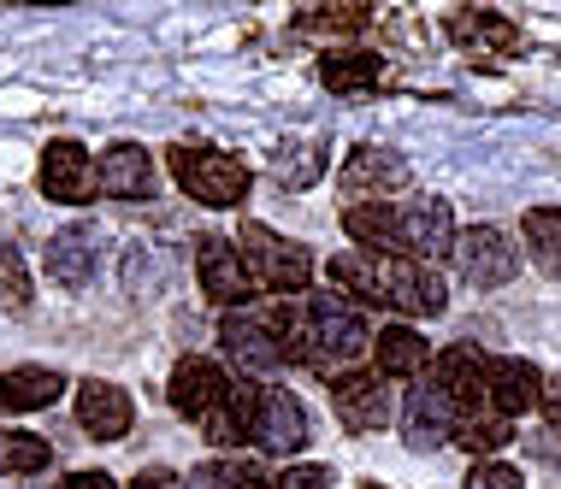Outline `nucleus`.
<instances>
[{"label": "nucleus", "instance_id": "nucleus-1", "mask_svg": "<svg viewBox=\"0 0 561 489\" xmlns=\"http://www.w3.org/2000/svg\"><path fill=\"white\" fill-rule=\"evenodd\" d=\"M367 348H373L367 318L337 295H313L308 318L284 313V360H301V365H313V372H337V365L360 360Z\"/></svg>", "mask_w": 561, "mask_h": 489}, {"label": "nucleus", "instance_id": "nucleus-2", "mask_svg": "<svg viewBox=\"0 0 561 489\" xmlns=\"http://www.w3.org/2000/svg\"><path fill=\"white\" fill-rule=\"evenodd\" d=\"M172 177L190 201H207V207H237L249 201V165L237 154H219V148H172Z\"/></svg>", "mask_w": 561, "mask_h": 489}, {"label": "nucleus", "instance_id": "nucleus-3", "mask_svg": "<svg viewBox=\"0 0 561 489\" xmlns=\"http://www.w3.org/2000/svg\"><path fill=\"white\" fill-rule=\"evenodd\" d=\"M242 266H249L254 289H272V295H301L313 283L308 248H296L290 236L266 231V224H242Z\"/></svg>", "mask_w": 561, "mask_h": 489}, {"label": "nucleus", "instance_id": "nucleus-4", "mask_svg": "<svg viewBox=\"0 0 561 489\" xmlns=\"http://www.w3.org/2000/svg\"><path fill=\"white\" fill-rule=\"evenodd\" d=\"M219 342L237 360V372H254V377L278 372L284 365V313H249V307L225 313Z\"/></svg>", "mask_w": 561, "mask_h": 489}, {"label": "nucleus", "instance_id": "nucleus-5", "mask_svg": "<svg viewBox=\"0 0 561 489\" xmlns=\"http://www.w3.org/2000/svg\"><path fill=\"white\" fill-rule=\"evenodd\" d=\"M378 307H402V313H414V318H437L449 307V295H444V278H437L432 266H420V259H385L378 254Z\"/></svg>", "mask_w": 561, "mask_h": 489}, {"label": "nucleus", "instance_id": "nucleus-6", "mask_svg": "<svg viewBox=\"0 0 561 489\" xmlns=\"http://www.w3.org/2000/svg\"><path fill=\"white\" fill-rule=\"evenodd\" d=\"M195 271H202V295L219 301L225 313H242L254 301V278L242 266V248L225 236H202L195 242Z\"/></svg>", "mask_w": 561, "mask_h": 489}, {"label": "nucleus", "instance_id": "nucleus-7", "mask_svg": "<svg viewBox=\"0 0 561 489\" xmlns=\"http://www.w3.org/2000/svg\"><path fill=\"white\" fill-rule=\"evenodd\" d=\"M484 372H491V360H484L473 342H455V348H444V354L432 360V389L455 407V419L491 412L484 407Z\"/></svg>", "mask_w": 561, "mask_h": 489}, {"label": "nucleus", "instance_id": "nucleus-8", "mask_svg": "<svg viewBox=\"0 0 561 489\" xmlns=\"http://www.w3.org/2000/svg\"><path fill=\"white\" fill-rule=\"evenodd\" d=\"M455 266L473 289H503L520 271V248L496 231V224H473L467 236H455Z\"/></svg>", "mask_w": 561, "mask_h": 489}, {"label": "nucleus", "instance_id": "nucleus-9", "mask_svg": "<svg viewBox=\"0 0 561 489\" xmlns=\"http://www.w3.org/2000/svg\"><path fill=\"white\" fill-rule=\"evenodd\" d=\"M543 401V377L533 360H514V354H496L491 372H484V407L496 412V419H520V412H533Z\"/></svg>", "mask_w": 561, "mask_h": 489}, {"label": "nucleus", "instance_id": "nucleus-10", "mask_svg": "<svg viewBox=\"0 0 561 489\" xmlns=\"http://www.w3.org/2000/svg\"><path fill=\"white\" fill-rule=\"evenodd\" d=\"M331 407H337L343 431H385L390 424V389H385L378 372L331 377Z\"/></svg>", "mask_w": 561, "mask_h": 489}, {"label": "nucleus", "instance_id": "nucleus-11", "mask_svg": "<svg viewBox=\"0 0 561 489\" xmlns=\"http://www.w3.org/2000/svg\"><path fill=\"white\" fill-rule=\"evenodd\" d=\"M254 442L266 454H301L308 449V412L290 389H261L254 401Z\"/></svg>", "mask_w": 561, "mask_h": 489}, {"label": "nucleus", "instance_id": "nucleus-12", "mask_svg": "<svg viewBox=\"0 0 561 489\" xmlns=\"http://www.w3.org/2000/svg\"><path fill=\"white\" fill-rule=\"evenodd\" d=\"M42 195L48 201H89L95 195V160L83 142H48L42 154Z\"/></svg>", "mask_w": 561, "mask_h": 489}, {"label": "nucleus", "instance_id": "nucleus-13", "mask_svg": "<svg viewBox=\"0 0 561 489\" xmlns=\"http://www.w3.org/2000/svg\"><path fill=\"white\" fill-rule=\"evenodd\" d=\"M165 395H172V407L184 412V419L202 424L207 412H214V407L225 401V395H231V377H225L214 360H195V354H190V360H178L172 389H165Z\"/></svg>", "mask_w": 561, "mask_h": 489}, {"label": "nucleus", "instance_id": "nucleus-14", "mask_svg": "<svg viewBox=\"0 0 561 489\" xmlns=\"http://www.w3.org/2000/svg\"><path fill=\"white\" fill-rule=\"evenodd\" d=\"M402 242H408V259L432 266V259L455 254V219H449V201H414L402 207Z\"/></svg>", "mask_w": 561, "mask_h": 489}, {"label": "nucleus", "instance_id": "nucleus-15", "mask_svg": "<svg viewBox=\"0 0 561 489\" xmlns=\"http://www.w3.org/2000/svg\"><path fill=\"white\" fill-rule=\"evenodd\" d=\"M95 189L113 195V201H142V195L154 189V160H148V148L113 142L95 165Z\"/></svg>", "mask_w": 561, "mask_h": 489}, {"label": "nucleus", "instance_id": "nucleus-16", "mask_svg": "<svg viewBox=\"0 0 561 489\" xmlns=\"http://www.w3.org/2000/svg\"><path fill=\"white\" fill-rule=\"evenodd\" d=\"M402 436H408V449H444V442H455V407L444 401L437 389H408V401H402Z\"/></svg>", "mask_w": 561, "mask_h": 489}, {"label": "nucleus", "instance_id": "nucleus-17", "mask_svg": "<svg viewBox=\"0 0 561 489\" xmlns=\"http://www.w3.org/2000/svg\"><path fill=\"white\" fill-rule=\"evenodd\" d=\"M130 419H136V407H130V395L118 389V384H89L78 389V424L95 442H118V436H130Z\"/></svg>", "mask_w": 561, "mask_h": 489}, {"label": "nucleus", "instance_id": "nucleus-18", "mask_svg": "<svg viewBox=\"0 0 561 489\" xmlns=\"http://www.w3.org/2000/svg\"><path fill=\"white\" fill-rule=\"evenodd\" d=\"M48 278L59 289H89L95 283V231L89 224H66L59 236H48Z\"/></svg>", "mask_w": 561, "mask_h": 489}, {"label": "nucleus", "instance_id": "nucleus-19", "mask_svg": "<svg viewBox=\"0 0 561 489\" xmlns=\"http://www.w3.org/2000/svg\"><path fill=\"white\" fill-rule=\"evenodd\" d=\"M343 231L355 236L367 254H385V259L408 254V242H402V212H390L385 201H373V207H348V212H343Z\"/></svg>", "mask_w": 561, "mask_h": 489}, {"label": "nucleus", "instance_id": "nucleus-20", "mask_svg": "<svg viewBox=\"0 0 561 489\" xmlns=\"http://www.w3.org/2000/svg\"><path fill=\"white\" fill-rule=\"evenodd\" d=\"M343 189H348V195H367V189L390 195V189H408V160L385 154V148H355V154H348V165H343Z\"/></svg>", "mask_w": 561, "mask_h": 489}, {"label": "nucleus", "instance_id": "nucleus-21", "mask_svg": "<svg viewBox=\"0 0 561 489\" xmlns=\"http://www.w3.org/2000/svg\"><path fill=\"white\" fill-rule=\"evenodd\" d=\"M449 36L461 42V48H473V54H514V48H520V30H514L503 12H484V7L455 12Z\"/></svg>", "mask_w": 561, "mask_h": 489}, {"label": "nucleus", "instance_id": "nucleus-22", "mask_svg": "<svg viewBox=\"0 0 561 489\" xmlns=\"http://www.w3.org/2000/svg\"><path fill=\"white\" fill-rule=\"evenodd\" d=\"M414 372H426V336L408 325L378 330V377H414Z\"/></svg>", "mask_w": 561, "mask_h": 489}, {"label": "nucleus", "instance_id": "nucleus-23", "mask_svg": "<svg viewBox=\"0 0 561 489\" xmlns=\"http://www.w3.org/2000/svg\"><path fill=\"white\" fill-rule=\"evenodd\" d=\"M0 389H7V407L36 412V407H54V401H59L66 377L48 372V365H19V372H7V377H0Z\"/></svg>", "mask_w": 561, "mask_h": 489}, {"label": "nucleus", "instance_id": "nucleus-24", "mask_svg": "<svg viewBox=\"0 0 561 489\" xmlns=\"http://www.w3.org/2000/svg\"><path fill=\"white\" fill-rule=\"evenodd\" d=\"M320 78H325L331 95H360V89H373L378 78H385V59L378 54H325Z\"/></svg>", "mask_w": 561, "mask_h": 489}, {"label": "nucleus", "instance_id": "nucleus-25", "mask_svg": "<svg viewBox=\"0 0 561 489\" xmlns=\"http://www.w3.org/2000/svg\"><path fill=\"white\" fill-rule=\"evenodd\" d=\"M54 449L42 436L30 431H0V478H36V471H48Z\"/></svg>", "mask_w": 561, "mask_h": 489}, {"label": "nucleus", "instance_id": "nucleus-26", "mask_svg": "<svg viewBox=\"0 0 561 489\" xmlns=\"http://www.w3.org/2000/svg\"><path fill=\"white\" fill-rule=\"evenodd\" d=\"M320 172H325V142H290V148H278V160H272L278 189H308Z\"/></svg>", "mask_w": 561, "mask_h": 489}, {"label": "nucleus", "instance_id": "nucleus-27", "mask_svg": "<svg viewBox=\"0 0 561 489\" xmlns=\"http://www.w3.org/2000/svg\"><path fill=\"white\" fill-rule=\"evenodd\" d=\"M526 248H533L538 271L561 278V212H550V207L526 212Z\"/></svg>", "mask_w": 561, "mask_h": 489}, {"label": "nucleus", "instance_id": "nucleus-28", "mask_svg": "<svg viewBox=\"0 0 561 489\" xmlns=\"http://www.w3.org/2000/svg\"><path fill=\"white\" fill-rule=\"evenodd\" d=\"M455 442H461L467 454H496L514 442V424L496 419V412H473V419H455Z\"/></svg>", "mask_w": 561, "mask_h": 489}, {"label": "nucleus", "instance_id": "nucleus-29", "mask_svg": "<svg viewBox=\"0 0 561 489\" xmlns=\"http://www.w3.org/2000/svg\"><path fill=\"white\" fill-rule=\"evenodd\" d=\"M30 307V278L19 248H0V313H24Z\"/></svg>", "mask_w": 561, "mask_h": 489}, {"label": "nucleus", "instance_id": "nucleus-30", "mask_svg": "<svg viewBox=\"0 0 561 489\" xmlns=\"http://www.w3.org/2000/svg\"><path fill=\"white\" fill-rule=\"evenodd\" d=\"M301 30H367V7H320L301 19Z\"/></svg>", "mask_w": 561, "mask_h": 489}, {"label": "nucleus", "instance_id": "nucleus-31", "mask_svg": "<svg viewBox=\"0 0 561 489\" xmlns=\"http://www.w3.org/2000/svg\"><path fill=\"white\" fill-rule=\"evenodd\" d=\"M467 489H526V478L503 461H484V466L467 471Z\"/></svg>", "mask_w": 561, "mask_h": 489}, {"label": "nucleus", "instance_id": "nucleus-32", "mask_svg": "<svg viewBox=\"0 0 561 489\" xmlns=\"http://www.w3.org/2000/svg\"><path fill=\"white\" fill-rule=\"evenodd\" d=\"M272 489H337L331 466H284V478H272Z\"/></svg>", "mask_w": 561, "mask_h": 489}, {"label": "nucleus", "instance_id": "nucleus-33", "mask_svg": "<svg viewBox=\"0 0 561 489\" xmlns=\"http://www.w3.org/2000/svg\"><path fill=\"white\" fill-rule=\"evenodd\" d=\"M214 471H219L225 489H272V478H266L261 466H249V461H219Z\"/></svg>", "mask_w": 561, "mask_h": 489}, {"label": "nucleus", "instance_id": "nucleus-34", "mask_svg": "<svg viewBox=\"0 0 561 489\" xmlns=\"http://www.w3.org/2000/svg\"><path fill=\"white\" fill-rule=\"evenodd\" d=\"M178 484H184V478H172L165 466H148V471H136L130 489H178Z\"/></svg>", "mask_w": 561, "mask_h": 489}, {"label": "nucleus", "instance_id": "nucleus-35", "mask_svg": "<svg viewBox=\"0 0 561 489\" xmlns=\"http://www.w3.org/2000/svg\"><path fill=\"white\" fill-rule=\"evenodd\" d=\"M59 489H113V478H107V471H71Z\"/></svg>", "mask_w": 561, "mask_h": 489}, {"label": "nucleus", "instance_id": "nucleus-36", "mask_svg": "<svg viewBox=\"0 0 561 489\" xmlns=\"http://www.w3.org/2000/svg\"><path fill=\"white\" fill-rule=\"evenodd\" d=\"M178 489H225V484H219V471H214V466H195Z\"/></svg>", "mask_w": 561, "mask_h": 489}, {"label": "nucleus", "instance_id": "nucleus-37", "mask_svg": "<svg viewBox=\"0 0 561 489\" xmlns=\"http://www.w3.org/2000/svg\"><path fill=\"white\" fill-rule=\"evenodd\" d=\"M538 407H550V412H561V377H556V384H543V401Z\"/></svg>", "mask_w": 561, "mask_h": 489}, {"label": "nucleus", "instance_id": "nucleus-38", "mask_svg": "<svg viewBox=\"0 0 561 489\" xmlns=\"http://www.w3.org/2000/svg\"><path fill=\"white\" fill-rule=\"evenodd\" d=\"M0 407H7V389H0Z\"/></svg>", "mask_w": 561, "mask_h": 489}, {"label": "nucleus", "instance_id": "nucleus-39", "mask_svg": "<svg viewBox=\"0 0 561 489\" xmlns=\"http://www.w3.org/2000/svg\"><path fill=\"white\" fill-rule=\"evenodd\" d=\"M373 489H378V484H373Z\"/></svg>", "mask_w": 561, "mask_h": 489}]
</instances>
